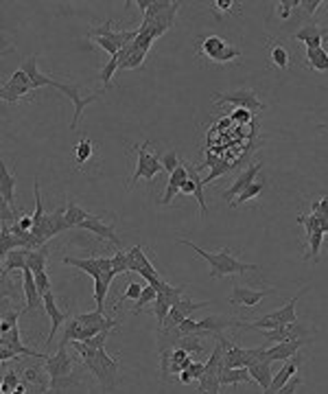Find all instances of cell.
<instances>
[{
    "instance_id": "obj_1",
    "label": "cell",
    "mask_w": 328,
    "mask_h": 394,
    "mask_svg": "<svg viewBox=\"0 0 328 394\" xmlns=\"http://www.w3.org/2000/svg\"><path fill=\"white\" fill-rule=\"evenodd\" d=\"M70 344H72L74 355L92 372V377L99 381L103 392H114V390H117L119 374H121V362L117 357L107 355L105 348L94 350L86 342H70Z\"/></svg>"
},
{
    "instance_id": "obj_2",
    "label": "cell",
    "mask_w": 328,
    "mask_h": 394,
    "mask_svg": "<svg viewBox=\"0 0 328 394\" xmlns=\"http://www.w3.org/2000/svg\"><path fill=\"white\" fill-rule=\"evenodd\" d=\"M180 246H188L192 248V252H195L197 256H202L208 268H210V278H225V276H239V274H247V272H258L261 265H254V263H243L239 261L232 252H230V248H223L219 252H208L199 246H195L192 241H186V239H178Z\"/></svg>"
},
{
    "instance_id": "obj_3",
    "label": "cell",
    "mask_w": 328,
    "mask_h": 394,
    "mask_svg": "<svg viewBox=\"0 0 328 394\" xmlns=\"http://www.w3.org/2000/svg\"><path fill=\"white\" fill-rule=\"evenodd\" d=\"M311 291V287H302L284 307L276 309L274 313H267L258 320H252V322H241V320H235V327L237 329H252V331H274V329H280V327H287V324H296L298 322V315H296V305L298 300L306 294Z\"/></svg>"
},
{
    "instance_id": "obj_4",
    "label": "cell",
    "mask_w": 328,
    "mask_h": 394,
    "mask_svg": "<svg viewBox=\"0 0 328 394\" xmlns=\"http://www.w3.org/2000/svg\"><path fill=\"white\" fill-rule=\"evenodd\" d=\"M197 55L212 64H230L241 58V48L228 44L219 35H204L197 40Z\"/></svg>"
},
{
    "instance_id": "obj_5",
    "label": "cell",
    "mask_w": 328,
    "mask_h": 394,
    "mask_svg": "<svg viewBox=\"0 0 328 394\" xmlns=\"http://www.w3.org/2000/svg\"><path fill=\"white\" fill-rule=\"evenodd\" d=\"M0 344H3V350H0V360L5 362H13V360H20V357H33V360H42L46 362L51 355L48 353H40L37 348H31L22 342L20 337V329H11L9 333L0 335Z\"/></svg>"
},
{
    "instance_id": "obj_6",
    "label": "cell",
    "mask_w": 328,
    "mask_h": 394,
    "mask_svg": "<svg viewBox=\"0 0 328 394\" xmlns=\"http://www.w3.org/2000/svg\"><path fill=\"white\" fill-rule=\"evenodd\" d=\"M149 145H151V143L145 140L143 145L133 147V149L138 152V160H136V169H133V176H131V180H129V184H127V191H131L140 178H145L147 182H153V178H156L160 171H164L162 162H160V156L151 154V152H149Z\"/></svg>"
},
{
    "instance_id": "obj_7",
    "label": "cell",
    "mask_w": 328,
    "mask_h": 394,
    "mask_svg": "<svg viewBox=\"0 0 328 394\" xmlns=\"http://www.w3.org/2000/svg\"><path fill=\"white\" fill-rule=\"evenodd\" d=\"M79 364H81V360L77 357V355H70L68 353V344H64V342H60V348H57V353L51 355V357L44 362L46 372H48V377H51V383L72 377V372L77 370V366H79Z\"/></svg>"
},
{
    "instance_id": "obj_8",
    "label": "cell",
    "mask_w": 328,
    "mask_h": 394,
    "mask_svg": "<svg viewBox=\"0 0 328 394\" xmlns=\"http://www.w3.org/2000/svg\"><path fill=\"white\" fill-rule=\"evenodd\" d=\"M35 92L33 81L29 74L18 68L11 77L3 84V90H0V97H3L5 103H18L20 99H31V95Z\"/></svg>"
},
{
    "instance_id": "obj_9",
    "label": "cell",
    "mask_w": 328,
    "mask_h": 394,
    "mask_svg": "<svg viewBox=\"0 0 328 394\" xmlns=\"http://www.w3.org/2000/svg\"><path fill=\"white\" fill-rule=\"evenodd\" d=\"M53 88L60 90V92H64V95L74 103V117H72V121H70V131H74L77 125H79V121H81V117H84V110H86L90 103L99 101V97H101V95H90V92H84L81 86H77V84L70 86V84L55 81Z\"/></svg>"
},
{
    "instance_id": "obj_10",
    "label": "cell",
    "mask_w": 328,
    "mask_h": 394,
    "mask_svg": "<svg viewBox=\"0 0 328 394\" xmlns=\"http://www.w3.org/2000/svg\"><path fill=\"white\" fill-rule=\"evenodd\" d=\"M212 97H215V103L217 105H223V103H232V105H239L247 112H261L265 110L267 105L258 99V95L254 90H237V92H212Z\"/></svg>"
},
{
    "instance_id": "obj_11",
    "label": "cell",
    "mask_w": 328,
    "mask_h": 394,
    "mask_svg": "<svg viewBox=\"0 0 328 394\" xmlns=\"http://www.w3.org/2000/svg\"><path fill=\"white\" fill-rule=\"evenodd\" d=\"M64 265H72L79 272L92 276V278H99L103 274H110L114 272L112 270V258L110 256H86V258H79V256H64L62 258Z\"/></svg>"
},
{
    "instance_id": "obj_12",
    "label": "cell",
    "mask_w": 328,
    "mask_h": 394,
    "mask_svg": "<svg viewBox=\"0 0 328 394\" xmlns=\"http://www.w3.org/2000/svg\"><path fill=\"white\" fill-rule=\"evenodd\" d=\"M278 291L276 289H249V287H243L239 283H235L232 287V296L228 298V303L232 307H241V309H256V305L265 296H276Z\"/></svg>"
},
{
    "instance_id": "obj_13",
    "label": "cell",
    "mask_w": 328,
    "mask_h": 394,
    "mask_svg": "<svg viewBox=\"0 0 328 394\" xmlns=\"http://www.w3.org/2000/svg\"><path fill=\"white\" fill-rule=\"evenodd\" d=\"M127 261H129V272L140 274L147 280V285H153V283H158V280H160L158 270L151 265V261L147 258L143 246H133L131 250H127Z\"/></svg>"
},
{
    "instance_id": "obj_14",
    "label": "cell",
    "mask_w": 328,
    "mask_h": 394,
    "mask_svg": "<svg viewBox=\"0 0 328 394\" xmlns=\"http://www.w3.org/2000/svg\"><path fill=\"white\" fill-rule=\"evenodd\" d=\"M204 307H210V303H195L192 298L184 296L180 303L169 311L166 320L162 324V331H176L186 317H190V313H195L197 309H204Z\"/></svg>"
},
{
    "instance_id": "obj_15",
    "label": "cell",
    "mask_w": 328,
    "mask_h": 394,
    "mask_svg": "<svg viewBox=\"0 0 328 394\" xmlns=\"http://www.w3.org/2000/svg\"><path fill=\"white\" fill-rule=\"evenodd\" d=\"M182 7V3H173L166 11L158 13L156 18H149V20H143V31L149 33L153 40H158V37H162L171 27L173 22H176V15H178V9Z\"/></svg>"
},
{
    "instance_id": "obj_16",
    "label": "cell",
    "mask_w": 328,
    "mask_h": 394,
    "mask_svg": "<svg viewBox=\"0 0 328 394\" xmlns=\"http://www.w3.org/2000/svg\"><path fill=\"white\" fill-rule=\"evenodd\" d=\"M294 40L302 42L306 51H315L322 48L328 42V27H322L317 22H306L302 29L294 33Z\"/></svg>"
},
{
    "instance_id": "obj_17",
    "label": "cell",
    "mask_w": 328,
    "mask_h": 394,
    "mask_svg": "<svg viewBox=\"0 0 328 394\" xmlns=\"http://www.w3.org/2000/svg\"><path fill=\"white\" fill-rule=\"evenodd\" d=\"M22 287H25V298H27V309L25 313H35L40 311L46 315V309H44V298L37 289V283H35V274L27 268L22 270Z\"/></svg>"
},
{
    "instance_id": "obj_18",
    "label": "cell",
    "mask_w": 328,
    "mask_h": 394,
    "mask_svg": "<svg viewBox=\"0 0 328 394\" xmlns=\"http://www.w3.org/2000/svg\"><path fill=\"white\" fill-rule=\"evenodd\" d=\"M311 340H294V342H280V344H272L265 353V362L274 364V362H289L294 360L300 353L302 346H306Z\"/></svg>"
},
{
    "instance_id": "obj_19",
    "label": "cell",
    "mask_w": 328,
    "mask_h": 394,
    "mask_svg": "<svg viewBox=\"0 0 328 394\" xmlns=\"http://www.w3.org/2000/svg\"><path fill=\"white\" fill-rule=\"evenodd\" d=\"M261 169H263V162H256V164H252V166H247L245 169V171L235 180V184L232 186H230V189L228 191H223L221 193V197L228 202V204H232L245 189H247V186H252L254 184V180H256V176L261 173Z\"/></svg>"
},
{
    "instance_id": "obj_20",
    "label": "cell",
    "mask_w": 328,
    "mask_h": 394,
    "mask_svg": "<svg viewBox=\"0 0 328 394\" xmlns=\"http://www.w3.org/2000/svg\"><path fill=\"white\" fill-rule=\"evenodd\" d=\"M81 230H90V232H94L99 239H103V241H110L114 248H121V239L117 237V232H114V226L112 223H107V221H103V217L101 215H92L90 219H86L81 226H79Z\"/></svg>"
},
{
    "instance_id": "obj_21",
    "label": "cell",
    "mask_w": 328,
    "mask_h": 394,
    "mask_svg": "<svg viewBox=\"0 0 328 394\" xmlns=\"http://www.w3.org/2000/svg\"><path fill=\"white\" fill-rule=\"evenodd\" d=\"M44 309H46V315L51 320V331H48V337H46V348H48L53 344V340H55V333L66 324L68 313L60 311V307H57V303H55V294L53 291L44 296Z\"/></svg>"
},
{
    "instance_id": "obj_22",
    "label": "cell",
    "mask_w": 328,
    "mask_h": 394,
    "mask_svg": "<svg viewBox=\"0 0 328 394\" xmlns=\"http://www.w3.org/2000/svg\"><path fill=\"white\" fill-rule=\"evenodd\" d=\"M188 173H190V166H188L186 162H182V164L176 169V171H173V173L169 176L166 191H164V195H162V199H160L162 206H169V204L173 202V197H176L178 193H182V186H184V182L188 180Z\"/></svg>"
},
{
    "instance_id": "obj_23",
    "label": "cell",
    "mask_w": 328,
    "mask_h": 394,
    "mask_svg": "<svg viewBox=\"0 0 328 394\" xmlns=\"http://www.w3.org/2000/svg\"><path fill=\"white\" fill-rule=\"evenodd\" d=\"M306 357H302V355L298 353L294 360H289V362H284L282 364V368L274 374V381H272V386H269L267 390H265V394H278V390L294 377V374H298V368H300V364L304 362Z\"/></svg>"
},
{
    "instance_id": "obj_24",
    "label": "cell",
    "mask_w": 328,
    "mask_h": 394,
    "mask_svg": "<svg viewBox=\"0 0 328 394\" xmlns=\"http://www.w3.org/2000/svg\"><path fill=\"white\" fill-rule=\"evenodd\" d=\"M267 46H269V62H272L276 68L280 70H287L291 66V53L284 46L282 40H272V37H267Z\"/></svg>"
},
{
    "instance_id": "obj_25",
    "label": "cell",
    "mask_w": 328,
    "mask_h": 394,
    "mask_svg": "<svg viewBox=\"0 0 328 394\" xmlns=\"http://www.w3.org/2000/svg\"><path fill=\"white\" fill-rule=\"evenodd\" d=\"M0 193H3V202L15 211V176L9 171V166L5 162L0 166Z\"/></svg>"
},
{
    "instance_id": "obj_26",
    "label": "cell",
    "mask_w": 328,
    "mask_h": 394,
    "mask_svg": "<svg viewBox=\"0 0 328 394\" xmlns=\"http://www.w3.org/2000/svg\"><path fill=\"white\" fill-rule=\"evenodd\" d=\"M117 58H119L121 70H131V68H138V66L145 64L147 53H145V51H138L133 44H127V46L117 55Z\"/></svg>"
},
{
    "instance_id": "obj_27",
    "label": "cell",
    "mask_w": 328,
    "mask_h": 394,
    "mask_svg": "<svg viewBox=\"0 0 328 394\" xmlns=\"http://www.w3.org/2000/svg\"><path fill=\"white\" fill-rule=\"evenodd\" d=\"M27 256H29V250L27 248H18L13 252H9L5 256V263H3V283L9 280V274L13 270H27Z\"/></svg>"
},
{
    "instance_id": "obj_28",
    "label": "cell",
    "mask_w": 328,
    "mask_h": 394,
    "mask_svg": "<svg viewBox=\"0 0 328 394\" xmlns=\"http://www.w3.org/2000/svg\"><path fill=\"white\" fill-rule=\"evenodd\" d=\"M114 272L110 274H103L99 278H94V303H96V311H105V298L110 294V285H112V280H114Z\"/></svg>"
},
{
    "instance_id": "obj_29",
    "label": "cell",
    "mask_w": 328,
    "mask_h": 394,
    "mask_svg": "<svg viewBox=\"0 0 328 394\" xmlns=\"http://www.w3.org/2000/svg\"><path fill=\"white\" fill-rule=\"evenodd\" d=\"M247 370H249V374H252L254 383H258L263 392H265L269 386H272V381H274V374H272V364H269V362H258V364H252V366H249Z\"/></svg>"
},
{
    "instance_id": "obj_30",
    "label": "cell",
    "mask_w": 328,
    "mask_h": 394,
    "mask_svg": "<svg viewBox=\"0 0 328 394\" xmlns=\"http://www.w3.org/2000/svg\"><path fill=\"white\" fill-rule=\"evenodd\" d=\"M219 381H221V388H223V386L237 388L239 383H252L254 379H252V374H249L247 368H223Z\"/></svg>"
},
{
    "instance_id": "obj_31",
    "label": "cell",
    "mask_w": 328,
    "mask_h": 394,
    "mask_svg": "<svg viewBox=\"0 0 328 394\" xmlns=\"http://www.w3.org/2000/svg\"><path fill=\"white\" fill-rule=\"evenodd\" d=\"M304 66L308 70H315V72H328V51L315 48V51H306L304 53Z\"/></svg>"
},
{
    "instance_id": "obj_32",
    "label": "cell",
    "mask_w": 328,
    "mask_h": 394,
    "mask_svg": "<svg viewBox=\"0 0 328 394\" xmlns=\"http://www.w3.org/2000/svg\"><path fill=\"white\" fill-rule=\"evenodd\" d=\"M92 215L88 211H84L81 206H77L74 202L66 199V223L68 228H79L86 219H90Z\"/></svg>"
},
{
    "instance_id": "obj_33",
    "label": "cell",
    "mask_w": 328,
    "mask_h": 394,
    "mask_svg": "<svg viewBox=\"0 0 328 394\" xmlns=\"http://www.w3.org/2000/svg\"><path fill=\"white\" fill-rule=\"evenodd\" d=\"M46 261H48V248H40V250H29L27 256V265L33 274H40L46 272Z\"/></svg>"
},
{
    "instance_id": "obj_34",
    "label": "cell",
    "mask_w": 328,
    "mask_h": 394,
    "mask_svg": "<svg viewBox=\"0 0 328 394\" xmlns=\"http://www.w3.org/2000/svg\"><path fill=\"white\" fill-rule=\"evenodd\" d=\"M296 11H300V0H284V3H276L274 5V15L278 18L282 25L291 20V15Z\"/></svg>"
},
{
    "instance_id": "obj_35",
    "label": "cell",
    "mask_w": 328,
    "mask_h": 394,
    "mask_svg": "<svg viewBox=\"0 0 328 394\" xmlns=\"http://www.w3.org/2000/svg\"><path fill=\"white\" fill-rule=\"evenodd\" d=\"M210 9L217 18H221V13H232V15H241V9L243 5L241 3H235V0H212L210 3Z\"/></svg>"
},
{
    "instance_id": "obj_36",
    "label": "cell",
    "mask_w": 328,
    "mask_h": 394,
    "mask_svg": "<svg viewBox=\"0 0 328 394\" xmlns=\"http://www.w3.org/2000/svg\"><path fill=\"white\" fill-rule=\"evenodd\" d=\"M72 158H74V164H77V166L86 164V162L92 158V143H90L88 138H81L79 143H77V145L72 147Z\"/></svg>"
},
{
    "instance_id": "obj_37",
    "label": "cell",
    "mask_w": 328,
    "mask_h": 394,
    "mask_svg": "<svg viewBox=\"0 0 328 394\" xmlns=\"http://www.w3.org/2000/svg\"><path fill=\"white\" fill-rule=\"evenodd\" d=\"M147 285H143V283H129L127 285V289L121 294V298L117 300V303H114V307H112V311H119L121 309V305L125 303V300H133V303H136V300L143 296V289H145Z\"/></svg>"
},
{
    "instance_id": "obj_38",
    "label": "cell",
    "mask_w": 328,
    "mask_h": 394,
    "mask_svg": "<svg viewBox=\"0 0 328 394\" xmlns=\"http://www.w3.org/2000/svg\"><path fill=\"white\" fill-rule=\"evenodd\" d=\"M0 246H3V256L20 248V241L11 232V226H5V223H3V230H0Z\"/></svg>"
},
{
    "instance_id": "obj_39",
    "label": "cell",
    "mask_w": 328,
    "mask_h": 394,
    "mask_svg": "<svg viewBox=\"0 0 328 394\" xmlns=\"http://www.w3.org/2000/svg\"><path fill=\"white\" fill-rule=\"evenodd\" d=\"M20 383H22L20 370L9 368V370H5V377H3V386H0V392H3V394H11L15 388H20Z\"/></svg>"
},
{
    "instance_id": "obj_40",
    "label": "cell",
    "mask_w": 328,
    "mask_h": 394,
    "mask_svg": "<svg viewBox=\"0 0 328 394\" xmlns=\"http://www.w3.org/2000/svg\"><path fill=\"white\" fill-rule=\"evenodd\" d=\"M117 70H121V66H119V58L114 55V58H110V60L103 64V68L99 70V79H101V84H103V90L110 88V81L114 79V72H117Z\"/></svg>"
},
{
    "instance_id": "obj_41",
    "label": "cell",
    "mask_w": 328,
    "mask_h": 394,
    "mask_svg": "<svg viewBox=\"0 0 328 394\" xmlns=\"http://www.w3.org/2000/svg\"><path fill=\"white\" fill-rule=\"evenodd\" d=\"M158 300V291H156V287L153 285H147L145 289H143V296L136 300V305H133V315H140L143 313V309L147 307V305H151V303H156Z\"/></svg>"
},
{
    "instance_id": "obj_42",
    "label": "cell",
    "mask_w": 328,
    "mask_h": 394,
    "mask_svg": "<svg viewBox=\"0 0 328 394\" xmlns=\"http://www.w3.org/2000/svg\"><path fill=\"white\" fill-rule=\"evenodd\" d=\"M263 189H265V184L263 182H254L252 186H247V189L230 204V209H237V206H241V204H247V202H252L254 197H258L261 193H263Z\"/></svg>"
},
{
    "instance_id": "obj_43",
    "label": "cell",
    "mask_w": 328,
    "mask_h": 394,
    "mask_svg": "<svg viewBox=\"0 0 328 394\" xmlns=\"http://www.w3.org/2000/svg\"><path fill=\"white\" fill-rule=\"evenodd\" d=\"M324 7H328V3H324V0H300V9L304 18H315Z\"/></svg>"
},
{
    "instance_id": "obj_44",
    "label": "cell",
    "mask_w": 328,
    "mask_h": 394,
    "mask_svg": "<svg viewBox=\"0 0 328 394\" xmlns=\"http://www.w3.org/2000/svg\"><path fill=\"white\" fill-rule=\"evenodd\" d=\"M160 162H162V169H164V171H166L169 176L182 164V160H180V156H178L176 149H171V152L162 154V156H160Z\"/></svg>"
},
{
    "instance_id": "obj_45",
    "label": "cell",
    "mask_w": 328,
    "mask_h": 394,
    "mask_svg": "<svg viewBox=\"0 0 328 394\" xmlns=\"http://www.w3.org/2000/svg\"><path fill=\"white\" fill-rule=\"evenodd\" d=\"M112 270L114 274H129V261H127V252L125 250H119L117 254L112 256Z\"/></svg>"
},
{
    "instance_id": "obj_46",
    "label": "cell",
    "mask_w": 328,
    "mask_h": 394,
    "mask_svg": "<svg viewBox=\"0 0 328 394\" xmlns=\"http://www.w3.org/2000/svg\"><path fill=\"white\" fill-rule=\"evenodd\" d=\"M35 283H37V289H40L42 298H44L46 294H51V291H53L51 278H48V274H46V272H40V274H35Z\"/></svg>"
},
{
    "instance_id": "obj_47",
    "label": "cell",
    "mask_w": 328,
    "mask_h": 394,
    "mask_svg": "<svg viewBox=\"0 0 328 394\" xmlns=\"http://www.w3.org/2000/svg\"><path fill=\"white\" fill-rule=\"evenodd\" d=\"M304 381H302V377H300V372L298 374H294V377L291 379H289L280 390H278V394H296L298 392V388L302 386Z\"/></svg>"
},
{
    "instance_id": "obj_48",
    "label": "cell",
    "mask_w": 328,
    "mask_h": 394,
    "mask_svg": "<svg viewBox=\"0 0 328 394\" xmlns=\"http://www.w3.org/2000/svg\"><path fill=\"white\" fill-rule=\"evenodd\" d=\"M110 333H112V331H101L99 335H94L92 340H88L86 344H88L90 348H94V350H99V348H105V342L110 340Z\"/></svg>"
},
{
    "instance_id": "obj_49",
    "label": "cell",
    "mask_w": 328,
    "mask_h": 394,
    "mask_svg": "<svg viewBox=\"0 0 328 394\" xmlns=\"http://www.w3.org/2000/svg\"><path fill=\"white\" fill-rule=\"evenodd\" d=\"M204 370H206V364H204V362H192L190 368H188V372H190L192 379H199L202 374H204Z\"/></svg>"
},
{
    "instance_id": "obj_50",
    "label": "cell",
    "mask_w": 328,
    "mask_h": 394,
    "mask_svg": "<svg viewBox=\"0 0 328 394\" xmlns=\"http://www.w3.org/2000/svg\"><path fill=\"white\" fill-rule=\"evenodd\" d=\"M249 117H252V112H247V110H243V107H239V110L235 112V119H237V121H247Z\"/></svg>"
},
{
    "instance_id": "obj_51",
    "label": "cell",
    "mask_w": 328,
    "mask_h": 394,
    "mask_svg": "<svg viewBox=\"0 0 328 394\" xmlns=\"http://www.w3.org/2000/svg\"><path fill=\"white\" fill-rule=\"evenodd\" d=\"M178 379H180V383H184V386H190L192 381H195V379H192V377H190V372H188V370H184V372L180 374V377H178Z\"/></svg>"
},
{
    "instance_id": "obj_52",
    "label": "cell",
    "mask_w": 328,
    "mask_h": 394,
    "mask_svg": "<svg viewBox=\"0 0 328 394\" xmlns=\"http://www.w3.org/2000/svg\"><path fill=\"white\" fill-rule=\"evenodd\" d=\"M149 3H151V0H136V3H133V5H136V7H140V11H143V15H145V11H147Z\"/></svg>"
}]
</instances>
